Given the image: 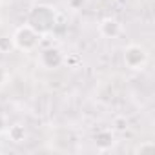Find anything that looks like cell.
Wrapping results in <instances>:
<instances>
[{
    "label": "cell",
    "mask_w": 155,
    "mask_h": 155,
    "mask_svg": "<svg viewBox=\"0 0 155 155\" xmlns=\"http://www.w3.org/2000/svg\"><path fill=\"white\" fill-rule=\"evenodd\" d=\"M40 38H42L40 33L31 24H24V26L17 28V31L13 35V44L20 51H33L37 46H40Z\"/></svg>",
    "instance_id": "obj_1"
},
{
    "label": "cell",
    "mask_w": 155,
    "mask_h": 155,
    "mask_svg": "<svg viewBox=\"0 0 155 155\" xmlns=\"http://www.w3.org/2000/svg\"><path fill=\"white\" fill-rule=\"evenodd\" d=\"M69 4H71L73 8H79L81 4H84V0H69Z\"/></svg>",
    "instance_id": "obj_13"
},
{
    "label": "cell",
    "mask_w": 155,
    "mask_h": 155,
    "mask_svg": "<svg viewBox=\"0 0 155 155\" xmlns=\"http://www.w3.org/2000/svg\"><path fill=\"white\" fill-rule=\"evenodd\" d=\"M38 62L46 69H57L58 66L64 64V53L58 48H55V46L44 48L40 51V55H38Z\"/></svg>",
    "instance_id": "obj_3"
},
{
    "label": "cell",
    "mask_w": 155,
    "mask_h": 155,
    "mask_svg": "<svg viewBox=\"0 0 155 155\" xmlns=\"http://www.w3.org/2000/svg\"><path fill=\"white\" fill-rule=\"evenodd\" d=\"M155 150V144H153V140H144V142H140L139 146H137V153H140V155H144V153H151Z\"/></svg>",
    "instance_id": "obj_10"
},
{
    "label": "cell",
    "mask_w": 155,
    "mask_h": 155,
    "mask_svg": "<svg viewBox=\"0 0 155 155\" xmlns=\"http://www.w3.org/2000/svg\"><path fill=\"white\" fill-rule=\"evenodd\" d=\"M6 79H8V71H6L2 66H0V86H2V84L6 82Z\"/></svg>",
    "instance_id": "obj_12"
},
{
    "label": "cell",
    "mask_w": 155,
    "mask_h": 155,
    "mask_svg": "<svg viewBox=\"0 0 155 155\" xmlns=\"http://www.w3.org/2000/svg\"><path fill=\"white\" fill-rule=\"evenodd\" d=\"M81 62H82V58H81V55H77V53H71V55L64 57V64L68 68H79Z\"/></svg>",
    "instance_id": "obj_9"
},
{
    "label": "cell",
    "mask_w": 155,
    "mask_h": 155,
    "mask_svg": "<svg viewBox=\"0 0 155 155\" xmlns=\"http://www.w3.org/2000/svg\"><path fill=\"white\" fill-rule=\"evenodd\" d=\"M26 135H28V131H26V126L24 124H20V122H15V124H11L9 128H8V137H9V140L11 142H22L24 139H26Z\"/></svg>",
    "instance_id": "obj_6"
},
{
    "label": "cell",
    "mask_w": 155,
    "mask_h": 155,
    "mask_svg": "<svg viewBox=\"0 0 155 155\" xmlns=\"http://www.w3.org/2000/svg\"><path fill=\"white\" fill-rule=\"evenodd\" d=\"M122 58L130 69H144V66L148 64V51L140 44H130L124 48Z\"/></svg>",
    "instance_id": "obj_2"
},
{
    "label": "cell",
    "mask_w": 155,
    "mask_h": 155,
    "mask_svg": "<svg viewBox=\"0 0 155 155\" xmlns=\"http://www.w3.org/2000/svg\"><path fill=\"white\" fill-rule=\"evenodd\" d=\"M111 130L113 131H119V133L126 131L128 130V119L126 117H115L113 122H111Z\"/></svg>",
    "instance_id": "obj_7"
},
{
    "label": "cell",
    "mask_w": 155,
    "mask_h": 155,
    "mask_svg": "<svg viewBox=\"0 0 155 155\" xmlns=\"http://www.w3.org/2000/svg\"><path fill=\"white\" fill-rule=\"evenodd\" d=\"M8 130V122H6V117L0 113V133H4Z\"/></svg>",
    "instance_id": "obj_11"
},
{
    "label": "cell",
    "mask_w": 155,
    "mask_h": 155,
    "mask_svg": "<svg viewBox=\"0 0 155 155\" xmlns=\"http://www.w3.org/2000/svg\"><path fill=\"white\" fill-rule=\"evenodd\" d=\"M99 33L106 38H117L120 35V24L117 18H111V17H106L99 22Z\"/></svg>",
    "instance_id": "obj_4"
},
{
    "label": "cell",
    "mask_w": 155,
    "mask_h": 155,
    "mask_svg": "<svg viewBox=\"0 0 155 155\" xmlns=\"http://www.w3.org/2000/svg\"><path fill=\"white\" fill-rule=\"evenodd\" d=\"M93 140H95V146L101 151H106L115 144V131L113 130H101V131L95 133Z\"/></svg>",
    "instance_id": "obj_5"
},
{
    "label": "cell",
    "mask_w": 155,
    "mask_h": 155,
    "mask_svg": "<svg viewBox=\"0 0 155 155\" xmlns=\"http://www.w3.org/2000/svg\"><path fill=\"white\" fill-rule=\"evenodd\" d=\"M15 48L13 44V37H0V53H9Z\"/></svg>",
    "instance_id": "obj_8"
}]
</instances>
